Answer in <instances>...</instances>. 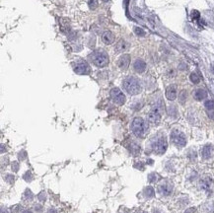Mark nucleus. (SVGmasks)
I'll return each instance as SVG.
<instances>
[{
	"instance_id": "obj_1",
	"label": "nucleus",
	"mask_w": 214,
	"mask_h": 213,
	"mask_svg": "<svg viewBox=\"0 0 214 213\" xmlns=\"http://www.w3.org/2000/svg\"><path fill=\"white\" fill-rule=\"evenodd\" d=\"M148 126L146 124V122L143 118H135L132 123H131V130L135 136L143 138L145 136L146 132H147Z\"/></svg>"
},
{
	"instance_id": "obj_2",
	"label": "nucleus",
	"mask_w": 214,
	"mask_h": 213,
	"mask_svg": "<svg viewBox=\"0 0 214 213\" xmlns=\"http://www.w3.org/2000/svg\"><path fill=\"white\" fill-rule=\"evenodd\" d=\"M123 88L129 95H137L141 92V85L135 77H127L123 81Z\"/></svg>"
},
{
	"instance_id": "obj_3",
	"label": "nucleus",
	"mask_w": 214,
	"mask_h": 213,
	"mask_svg": "<svg viewBox=\"0 0 214 213\" xmlns=\"http://www.w3.org/2000/svg\"><path fill=\"white\" fill-rule=\"evenodd\" d=\"M90 59L97 67H105L109 64V56L103 50H96L90 54Z\"/></svg>"
},
{
	"instance_id": "obj_4",
	"label": "nucleus",
	"mask_w": 214,
	"mask_h": 213,
	"mask_svg": "<svg viewBox=\"0 0 214 213\" xmlns=\"http://www.w3.org/2000/svg\"><path fill=\"white\" fill-rule=\"evenodd\" d=\"M151 147L154 153H156V154H159V155L164 154L168 148V142H167L166 137L164 135H160L158 137H156L155 139L152 141Z\"/></svg>"
},
{
	"instance_id": "obj_5",
	"label": "nucleus",
	"mask_w": 214,
	"mask_h": 213,
	"mask_svg": "<svg viewBox=\"0 0 214 213\" xmlns=\"http://www.w3.org/2000/svg\"><path fill=\"white\" fill-rule=\"evenodd\" d=\"M171 141L178 147H183L186 144V138L182 131L174 129L171 132Z\"/></svg>"
},
{
	"instance_id": "obj_6",
	"label": "nucleus",
	"mask_w": 214,
	"mask_h": 213,
	"mask_svg": "<svg viewBox=\"0 0 214 213\" xmlns=\"http://www.w3.org/2000/svg\"><path fill=\"white\" fill-rule=\"evenodd\" d=\"M111 98L118 106H122L125 103V94L119 90L118 88H112L111 90Z\"/></svg>"
},
{
	"instance_id": "obj_7",
	"label": "nucleus",
	"mask_w": 214,
	"mask_h": 213,
	"mask_svg": "<svg viewBox=\"0 0 214 213\" xmlns=\"http://www.w3.org/2000/svg\"><path fill=\"white\" fill-rule=\"evenodd\" d=\"M75 73L79 74V75H87L90 73V66L87 62H78L76 65L74 66Z\"/></svg>"
},
{
	"instance_id": "obj_8",
	"label": "nucleus",
	"mask_w": 214,
	"mask_h": 213,
	"mask_svg": "<svg viewBox=\"0 0 214 213\" xmlns=\"http://www.w3.org/2000/svg\"><path fill=\"white\" fill-rule=\"evenodd\" d=\"M148 121L151 123H154V124H157V123L160 122V121H161V113H160L158 108H154V109H152L151 111H149Z\"/></svg>"
},
{
	"instance_id": "obj_9",
	"label": "nucleus",
	"mask_w": 214,
	"mask_h": 213,
	"mask_svg": "<svg viewBox=\"0 0 214 213\" xmlns=\"http://www.w3.org/2000/svg\"><path fill=\"white\" fill-rule=\"evenodd\" d=\"M158 190L162 195L168 196V195H170L173 192V186L170 184V182H163V184H161L158 186Z\"/></svg>"
},
{
	"instance_id": "obj_10",
	"label": "nucleus",
	"mask_w": 214,
	"mask_h": 213,
	"mask_svg": "<svg viewBox=\"0 0 214 213\" xmlns=\"http://www.w3.org/2000/svg\"><path fill=\"white\" fill-rule=\"evenodd\" d=\"M129 63H130V56L128 54H123L119 57L118 61V65L122 70H125L128 68Z\"/></svg>"
},
{
	"instance_id": "obj_11",
	"label": "nucleus",
	"mask_w": 214,
	"mask_h": 213,
	"mask_svg": "<svg viewBox=\"0 0 214 213\" xmlns=\"http://www.w3.org/2000/svg\"><path fill=\"white\" fill-rule=\"evenodd\" d=\"M133 69L136 71L137 73H143L146 70V62L143 59L138 58L133 63Z\"/></svg>"
},
{
	"instance_id": "obj_12",
	"label": "nucleus",
	"mask_w": 214,
	"mask_h": 213,
	"mask_svg": "<svg viewBox=\"0 0 214 213\" xmlns=\"http://www.w3.org/2000/svg\"><path fill=\"white\" fill-rule=\"evenodd\" d=\"M166 97L170 101H174L177 98V88L175 85H170L166 89Z\"/></svg>"
},
{
	"instance_id": "obj_13",
	"label": "nucleus",
	"mask_w": 214,
	"mask_h": 213,
	"mask_svg": "<svg viewBox=\"0 0 214 213\" xmlns=\"http://www.w3.org/2000/svg\"><path fill=\"white\" fill-rule=\"evenodd\" d=\"M115 37L111 31H106L102 35V40L106 44H112L115 42Z\"/></svg>"
},
{
	"instance_id": "obj_14",
	"label": "nucleus",
	"mask_w": 214,
	"mask_h": 213,
	"mask_svg": "<svg viewBox=\"0 0 214 213\" xmlns=\"http://www.w3.org/2000/svg\"><path fill=\"white\" fill-rule=\"evenodd\" d=\"M212 180L209 178H204L200 181V188L204 190H211V186H212Z\"/></svg>"
},
{
	"instance_id": "obj_15",
	"label": "nucleus",
	"mask_w": 214,
	"mask_h": 213,
	"mask_svg": "<svg viewBox=\"0 0 214 213\" xmlns=\"http://www.w3.org/2000/svg\"><path fill=\"white\" fill-rule=\"evenodd\" d=\"M193 97L196 101H202L207 97V92L203 90V89H197V90L194 91Z\"/></svg>"
},
{
	"instance_id": "obj_16",
	"label": "nucleus",
	"mask_w": 214,
	"mask_h": 213,
	"mask_svg": "<svg viewBox=\"0 0 214 213\" xmlns=\"http://www.w3.org/2000/svg\"><path fill=\"white\" fill-rule=\"evenodd\" d=\"M211 150H212V147L210 145H205V146L202 148L201 150V155H202V158L207 160L211 157Z\"/></svg>"
},
{
	"instance_id": "obj_17",
	"label": "nucleus",
	"mask_w": 214,
	"mask_h": 213,
	"mask_svg": "<svg viewBox=\"0 0 214 213\" xmlns=\"http://www.w3.org/2000/svg\"><path fill=\"white\" fill-rule=\"evenodd\" d=\"M115 50H116V51H118V52L125 51L126 50V46H125V40H119V42L116 44Z\"/></svg>"
},
{
	"instance_id": "obj_18",
	"label": "nucleus",
	"mask_w": 214,
	"mask_h": 213,
	"mask_svg": "<svg viewBox=\"0 0 214 213\" xmlns=\"http://www.w3.org/2000/svg\"><path fill=\"white\" fill-rule=\"evenodd\" d=\"M144 193L147 197H153L154 194H155V190H154L152 186H147L144 190Z\"/></svg>"
},
{
	"instance_id": "obj_19",
	"label": "nucleus",
	"mask_w": 214,
	"mask_h": 213,
	"mask_svg": "<svg viewBox=\"0 0 214 213\" xmlns=\"http://www.w3.org/2000/svg\"><path fill=\"white\" fill-rule=\"evenodd\" d=\"M190 81L193 82V83H194V84L199 83V81H200L199 76H198V75H197V73H196V72H193V73L190 74Z\"/></svg>"
},
{
	"instance_id": "obj_20",
	"label": "nucleus",
	"mask_w": 214,
	"mask_h": 213,
	"mask_svg": "<svg viewBox=\"0 0 214 213\" xmlns=\"http://www.w3.org/2000/svg\"><path fill=\"white\" fill-rule=\"evenodd\" d=\"M204 106L207 110H214V100H208L204 103Z\"/></svg>"
},
{
	"instance_id": "obj_21",
	"label": "nucleus",
	"mask_w": 214,
	"mask_h": 213,
	"mask_svg": "<svg viewBox=\"0 0 214 213\" xmlns=\"http://www.w3.org/2000/svg\"><path fill=\"white\" fill-rule=\"evenodd\" d=\"M88 5L90 7V9L95 10L97 7H98V0H89Z\"/></svg>"
},
{
	"instance_id": "obj_22",
	"label": "nucleus",
	"mask_w": 214,
	"mask_h": 213,
	"mask_svg": "<svg viewBox=\"0 0 214 213\" xmlns=\"http://www.w3.org/2000/svg\"><path fill=\"white\" fill-rule=\"evenodd\" d=\"M148 180L150 182H156L157 181H158V176H157V174L152 173L148 176Z\"/></svg>"
},
{
	"instance_id": "obj_23",
	"label": "nucleus",
	"mask_w": 214,
	"mask_h": 213,
	"mask_svg": "<svg viewBox=\"0 0 214 213\" xmlns=\"http://www.w3.org/2000/svg\"><path fill=\"white\" fill-rule=\"evenodd\" d=\"M186 99V91H183L181 93V95H180V102L183 104L185 103Z\"/></svg>"
},
{
	"instance_id": "obj_24",
	"label": "nucleus",
	"mask_w": 214,
	"mask_h": 213,
	"mask_svg": "<svg viewBox=\"0 0 214 213\" xmlns=\"http://www.w3.org/2000/svg\"><path fill=\"white\" fill-rule=\"evenodd\" d=\"M135 34H136L137 36H144L145 35L144 31L140 28H135Z\"/></svg>"
},
{
	"instance_id": "obj_25",
	"label": "nucleus",
	"mask_w": 214,
	"mask_h": 213,
	"mask_svg": "<svg viewBox=\"0 0 214 213\" xmlns=\"http://www.w3.org/2000/svg\"><path fill=\"white\" fill-rule=\"evenodd\" d=\"M26 196H27V197H30V199H32V197H33V193L31 192V190H30V189H27V190H26Z\"/></svg>"
},
{
	"instance_id": "obj_26",
	"label": "nucleus",
	"mask_w": 214,
	"mask_h": 213,
	"mask_svg": "<svg viewBox=\"0 0 214 213\" xmlns=\"http://www.w3.org/2000/svg\"><path fill=\"white\" fill-rule=\"evenodd\" d=\"M185 213H196V208H194V207H191V208L186 209V210L185 211Z\"/></svg>"
},
{
	"instance_id": "obj_27",
	"label": "nucleus",
	"mask_w": 214,
	"mask_h": 213,
	"mask_svg": "<svg viewBox=\"0 0 214 213\" xmlns=\"http://www.w3.org/2000/svg\"><path fill=\"white\" fill-rule=\"evenodd\" d=\"M14 166H15V167H14V171H15V172L18 171V164H17V163H14Z\"/></svg>"
},
{
	"instance_id": "obj_28",
	"label": "nucleus",
	"mask_w": 214,
	"mask_h": 213,
	"mask_svg": "<svg viewBox=\"0 0 214 213\" xmlns=\"http://www.w3.org/2000/svg\"><path fill=\"white\" fill-rule=\"evenodd\" d=\"M48 213H57V212H56L55 209H50V210H48Z\"/></svg>"
},
{
	"instance_id": "obj_29",
	"label": "nucleus",
	"mask_w": 214,
	"mask_h": 213,
	"mask_svg": "<svg viewBox=\"0 0 214 213\" xmlns=\"http://www.w3.org/2000/svg\"><path fill=\"white\" fill-rule=\"evenodd\" d=\"M23 213H33L32 211H29V210H27V211H24Z\"/></svg>"
},
{
	"instance_id": "obj_30",
	"label": "nucleus",
	"mask_w": 214,
	"mask_h": 213,
	"mask_svg": "<svg viewBox=\"0 0 214 213\" xmlns=\"http://www.w3.org/2000/svg\"><path fill=\"white\" fill-rule=\"evenodd\" d=\"M102 1H104V2H108L109 0H102Z\"/></svg>"
},
{
	"instance_id": "obj_31",
	"label": "nucleus",
	"mask_w": 214,
	"mask_h": 213,
	"mask_svg": "<svg viewBox=\"0 0 214 213\" xmlns=\"http://www.w3.org/2000/svg\"><path fill=\"white\" fill-rule=\"evenodd\" d=\"M154 213H160V212H158V211H155V212H154Z\"/></svg>"
}]
</instances>
